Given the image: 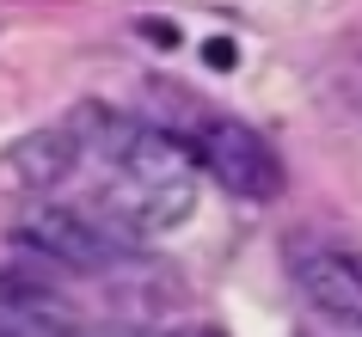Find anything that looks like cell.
Segmentation results:
<instances>
[{
	"mask_svg": "<svg viewBox=\"0 0 362 337\" xmlns=\"http://www.w3.org/2000/svg\"><path fill=\"white\" fill-rule=\"evenodd\" d=\"M288 276L295 295L338 331H362V245L325 240V233H301L288 245Z\"/></svg>",
	"mask_w": 362,
	"mask_h": 337,
	"instance_id": "6da1fadb",
	"label": "cell"
},
{
	"mask_svg": "<svg viewBox=\"0 0 362 337\" xmlns=\"http://www.w3.org/2000/svg\"><path fill=\"white\" fill-rule=\"evenodd\" d=\"M197 166L209 172L215 184H228L233 196H252V203H270L276 184H283V160L258 129L233 123V117H203L191 135Z\"/></svg>",
	"mask_w": 362,
	"mask_h": 337,
	"instance_id": "7a4b0ae2",
	"label": "cell"
},
{
	"mask_svg": "<svg viewBox=\"0 0 362 337\" xmlns=\"http://www.w3.org/2000/svg\"><path fill=\"white\" fill-rule=\"evenodd\" d=\"M19 240L43 264H62V270H111L129 252V240H117L105 221H86L74 208H37V215H25Z\"/></svg>",
	"mask_w": 362,
	"mask_h": 337,
	"instance_id": "3957f363",
	"label": "cell"
},
{
	"mask_svg": "<svg viewBox=\"0 0 362 337\" xmlns=\"http://www.w3.org/2000/svg\"><path fill=\"white\" fill-rule=\"evenodd\" d=\"M105 208V227L117 240H135V233H172L178 221L197 215V184L191 178H172V184H141V178H117L98 196Z\"/></svg>",
	"mask_w": 362,
	"mask_h": 337,
	"instance_id": "277c9868",
	"label": "cell"
},
{
	"mask_svg": "<svg viewBox=\"0 0 362 337\" xmlns=\"http://www.w3.org/2000/svg\"><path fill=\"white\" fill-rule=\"evenodd\" d=\"M68 160H74V141L62 129H49V135H31L19 148V166H25V178L31 184H56L62 172H68Z\"/></svg>",
	"mask_w": 362,
	"mask_h": 337,
	"instance_id": "5b68a950",
	"label": "cell"
},
{
	"mask_svg": "<svg viewBox=\"0 0 362 337\" xmlns=\"http://www.w3.org/2000/svg\"><path fill=\"white\" fill-rule=\"evenodd\" d=\"M68 337H160L148 325H93V331H68Z\"/></svg>",
	"mask_w": 362,
	"mask_h": 337,
	"instance_id": "8992f818",
	"label": "cell"
},
{
	"mask_svg": "<svg viewBox=\"0 0 362 337\" xmlns=\"http://www.w3.org/2000/svg\"><path fill=\"white\" fill-rule=\"evenodd\" d=\"M148 31V43H160V49H172V25H141Z\"/></svg>",
	"mask_w": 362,
	"mask_h": 337,
	"instance_id": "52a82bcc",
	"label": "cell"
},
{
	"mask_svg": "<svg viewBox=\"0 0 362 337\" xmlns=\"http://www.w3.org/2000/svg\"><path fill=\"white\" fill-rule=\"evenodd\" d=\"M209 61L215 68H233V43H209Z\"/></svg>",
	"mask_w": 362,
	"mask_h": 337,
	"instance_id": "ba28073f",
	"label": "cell"
}]
</instances>
